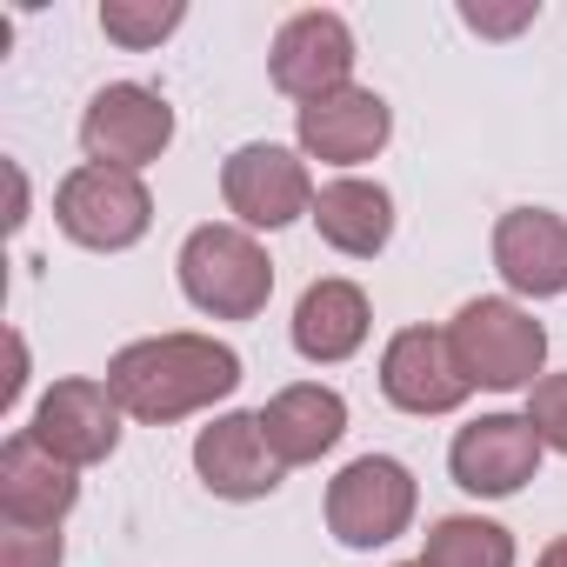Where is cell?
I'll return each mask as SVG.
<instances>
[{"mask_svg":"<svg viewBox=\"0 0 567 567\" xmlns=\"http://www.w3.org/2000/svg\"><path fill=\"white\" fill-rule=\"evenodd\" d=\"M454 341V361L467 368L474 388H534L540 361H547V328L514 308V301H467L447 328Z\"/></svg>","mask_w":567,"mask_h":567,"instance_id":"3","label":"cell"},{"mask_svg":"<svg viewBox=\"0 0 567 567\" xmlns=\"http://www.w3.org/2000/svg\"><path fill=\"white\" fill-rule=\"evenodd\" d=\"M421 567H514V534L481 514H447L427 527Z\"/></svg>","mask_w":567,"mask_h":567,"instance_id":"19","label":"cell"},{"mask_svg":"<svg viewBox=\"0 0 567 567\" xmlns=\"http://www.w3.org/2000/svg\"><path fill=\"white\" fill-rule=\"evenodd\" d=\"M527 421H534L540 447L567 454V374H540V381L527 388Z\"/></svg>","mask_w":567,"mask_h":567,"instance_id":"21","label":"cell"},{"mask_svg":"<svg viewBox=\"0 0 567 567\" xmlns=\"http://www.w3.org/2000/svg\"><path fill=\"white\" fill-rule=\"evenodd\" d=\"M181 21H187L181 0H147V8L141 0H107L101 8V34L121 41V48H161Z\"/></svg>","mask_w":567,"mask_h":567,"instance_id":"20","label":"cell"},{"mask_svg":"<svg viewBox=\"0 0 567 567\" xmlns=\"http://www.w3.org/2000/svg\"><path fill=\"white\" fill-rule=\"evenodd\" d=\"M447 467L467 494L481 501H501V494H520L534 474H540V434L527 414H481L454 434L447 447Z\"/></svg>","mask_w":567,"mask_h":567,"instance_id":"9","label":"cell"},{"mask_svg":"<svg viewBox=\"0 0 567 567\" xmlns=\"http://www.w3.org/2000/svg\"><path fill=\"white\" fill-rule=\"evenodd\" d=\"M381 394L401 414H454L474 394V381L454 361V341L441 328H401L381 354Z\"/></svg>","mask_w":567,"mask_h":567,"instance_id":"10","label":"cell"},{"mask_svg":"<svg viewBox=\"0 0 567 567\" xmlns=\"http://www.w3.org/2000/svg\"><path fill=\"white\" fill-rule=\"evenodd\" d=\"M368 321L374 315H368V295L354 288V280H315V288L301 295V308H295V348H301V361L334 368V361L361 354Z\"/></svg>","mask_w":567,"mask_h":567,"instance_id":"17","label":"cell"},{"mask_svg":"<svg viewBox=\"0 0 567 567\" xmlns=\"http://www.w3.org/2000/svg\"><path fill=\"white\" fill-rule=\"evenodd\" d=\"M315 227L334 254H354V260H374L394 234V200L381 181H328L315 194Z\"/></svg>","mask_w":567,"mask_h":567,"instance_id":"18","label":"cell"},{"mask_svg":"<svg viewBox=\"0 0 567 567\" xmlns=\"http://www.w3.org/2000/svg\"><path fill=\"white\" fill-rule=\"evenodd\" d=\"M240 388V354L214 334H154V341H127L107 361V394L121 401V414L134 421H187L214 401H227Z\"/></svg>","mask_w":567,"mask_h":567,"instance_id":"1","label":"cell"},{"mask_svg":"<svg viewBox=\"0 0 567 567\" xmlns=\"http://www.w3.org/2000/svg\"><path fill=\"white\" fill-rule=\"evenodd\" d=\"M28 434L68 467H94L121 447V401L107 394V381H54Z\"/></svg>","mask_w":567,"mask_h":567,"instance_id":"11","label":"cell"},{"mask_svg":"<svg viewBox=\"0 0 567 567\" xmlns=\"http://www.w3.org/2000/svg\"><path fill=\"white\" fill-rule=\"evenodd\" d=\"M461 21H467L474 34H514V28H527V21H534V8H514V14H487V8H461Z\"/></svg>","mask_w":567,"mask_h":567,"instance_id":"23","label":"cell"},{"mask_svg":"<svg viewBox=\"0 0 567 567\" xmlns=\"http://www.w3.org/2000/svg\"><path fill=\"white\" fill-rule=\"evenodd\" d=\"M220 194H227V214H240L247 227H288V220L315 214V181H308L301 154L274 147V141L234 147L220 167Z\"/></svg>","mask_w":567,"mask_h":567,"instance_id":"8","label":"cell"},{"mask_svg":"<svg viewBox=\"0 0 567 567\" xmlns=\"http://www.w3.org/2000/svg\"><path fill=\"white\" fill-rule=\"evenodd\" d=\"M0 567H61V527H8Z\"/></svg>","mask_w":567,"mask_h":567,"instance_id":"22","label":"cell"},{"mask_svg":"<svg viewBox=\"0 0 567 567\" xmlns=\"http://www.w3.org/2000/svg\"><path fill=\"white\" fill-rule=\"evenodd\" d=\"M414 567H421V560H414Z\"/></svg>","mask_w":567,"mask_h":567,"instance_id":"25","label":"cell"},{"mask_svg":"<svg viewBox=\"0 0 567 567\" xmlns=\"http://www.w3.org/2000/svg\"><path fill=\"white\" fill-rule=\"evenodd\" d=\"M54 220L74 247H94V254H121L134 247L147 227H154V200L141 187V174H121V167H74L61 187H54Z\"/></svg>","mask_w":567,"mask_h":567,"instance_id":"4","label":"cell"},{"mask_svg":"<svg viewBox=\"0 0 567 567\" xmlns=\"http://www.w3.org/2000/svg\"><path fill=\"white\" fill-rule=\"evenodd\" d=\"M174 267H181V295L214 321H254L274 295V260L247 227H194Z\"/></svg>","mask_w":567,"mask_h":567,"instance_id":"2","label":"cell"},{"mask_svg":"<svg viewBox=\"0 0 567 567\" xmlns=\"http://www.w3.org/2000/svg\"><path fill=\"white\" fill-rule=\"evenodd\" d=\"M295 134H301V154H308V161L354 167V161H374V154L388 147L394 114H388V101H381L374 87H341V94H328V101H308L301 121H295Z\"/></svg>","mask_w":567,"mask_h":567,"instance_id":"12","label":"cell"},{"mask_svg":"<svg viewBox=\"0 0 567 567\" xmlns=\"http://www.w3.org/2000/svg\"><path fill=\"white\" fill-rule=\"evenodd\" d=\"M267 74H274L280 94H295L301 107H308V101H328V94H341V87H354V34H348V21L328 14V8L295 14L288 28L274 34Z\"/></svg>","mask_w":567,"mask_h":567,"instance_id":"7","label":"cell"},{"mask_svg":"<svg viewBox=\"0 0 567 567\" xmlns=\"http://www.w3.org/2000/svg\"><path fill=\"white\" fill-rule=\"evenodd\" d=\"M494 267L514 295H567V220L554 207H514L494 220Z\"/></svg>","mask_w":567,"mask_h":567,"instance_id":"13","label":"cell"},{"mask_svg":"<svg viewBox=\"0 0 567 567\" xmlns=\"http://www.w3.org/2000/svg\"><path fill=\"white\" fill-rule=\"evenodd\" d=\"M167 141H174V107H167L154 87H141V81L101 87V94L87 101V114H81L87 167H121V174H134V167L161 161Z\"/></svg>","mask_w":567,"mask_h":567,"instance_id":"6","label":"cell"},{"mask_svg":"<svg viewBox=\"0 0 567 567\" xmlns=\"http://www.w3.org/2000/svg\"><path fill=\"white\" fill-rule=\"evenodd\" d=\"M194 474L220 501H267L280 487V461H274V447L260 434V414H220L214 427H200Z\"/></svg>","mask_w":567,"mask_h":567,"instance_id":"15","label":"cell"},{"mask_svg":"<svg viewBox=\"0 0 567 567\" xmlns=\"http://www.w3.org/2000/svg\"><path fill=\"white\" fill-rule=\"evenodd\" d=\"M414 520V474L394 454H361L328 481V527L341 547H388Z\"/></svg>","mask_w":567,"mask_h":567,"instance_id":"5","label":"cell"},{"mask_svg":"<svg viewBox=\"0 0 567 567\" xmlns=\"http://www.w3.org/2000/svg\"><path fill=\"white\" fill-rule=\"evenodd\" d=\"M534 567H567V534H560V540H547V554H540Z\"/></svg>","mask_w":567,"mask_h":567,"instance_id":"24","label":"cell"},{"mask_svg":"<svg viewBox=\"0 0 567 567\" xmlns=\"http://www.w3.org/2000/svg\"><path fill=\"white\" fill-rule=\"evenodd\" d=\"M260 434L274 447L280 467H308L321 461L341 434H348V401L321 381H301V388H280L267 408H260Z\"/></svg>","mask_w":567,"mask_h":567,"instance_id":"16","label":"cell"},{"mask_svg":"<svg viewBox=\"0 0 567 567\" xmlns=\"http://www.w3.org/2000/svg\"><path fill=\"white\" fill-rule=\"evenodd\" d=\"M81 501V481L68 461H54L34 434H8L0 447V514L8 527H61Z\"/></svg>","mask_w":567,"mask_h":567,"instance_id":"14","label":"cell"}]
</instances>
